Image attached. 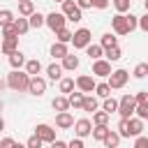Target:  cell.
<instances>
[{"label":"cell","instance_id":"6da1fadb","mask_svg":"<svg viewBox=\"0 0 148 148\" xmlns=\"http://www.w3.org/2000/svg\"><path fill=\"white\" fill-rule=\"evenodd\" d=\"M30 74H25V69L21 72V69H12L9 74H7V79H5V83H7V88H12V90H16V92H28V86H30Z\"/></svg>","mask_w":148,"mask_h":148},{"label":"cell","instance_id":"7a4b0ae2","mask_svg":"<svg viewBox=\"0 0 148 148\" xmlns=\"http://www.w3.org/2000/svg\"><path fill=\"white\" fill-rule=\"evenodd\" d=\"M134 111H136V99H134V95H123V97L118 99V116H120L123 120H130V118L134 116Z\"/></svg>","mask_w":148,"mask_h":148},{"label":"cell","instance_id":"3957f363","mask_svg":"<svg viewBox=\"0 0 148 148\" xmlns=\"http://www.w3.org/2000/svg\"><path fill=\"white\" fill-rule=\"evenodd\" d=\"M127 81H130V72H127V69H113L106 83H109L111 90H120V88L127 86Z\"/></svg>","mask_w":148,"mask_h":148},{"label":"cell","instance_id":"277c9868","mask_svg":"<svg viewBox=\"0 0 148 148\" xmlns=\"http://www.w3.org/2000/svg\"><path fill=\"white\" fill-rule=\"evenodd\" d=\"M72 44H74V49H88V46L92 44V35H90V30H88V28H79V30H74Z\"/></svg>","mask_w":148,"mask_h":148},{"label":"cell","instance_id":"5b68a950","mask_svg":"<svg viewBox=\"0 0 148 148\" xmlns=\"http://www.w3.org/2000/svg\"><path fill=\"white\" fill-rule=\"evenodd\" d=\"M62 14H65L67 21H72V23H79V21L83 18V12L79 9L76 0H65V2H62Z\"/></svg>","mask_w":148,"mask_h":148},{"label":"cell","instance_id":"8992f818","mask_svg":"<svg viewBox=\"0 0 148 148\" xmlns=\"http://www.w3.org/2000/svg\"><path fill=\"white\" fill-rule=\"evenodd\" d=\"M46 25H49L53 32H58V30L67 28V16H65L62 12H51V14H46Z\"/></svg>","mask_w":148,"mask_h":148},{"label":"cell","instance_id":"52a82bcc","mask_svg":"<svg viewBox=\"0 0 148 148\" xmlns=\"http://www.w3.org/2000/svg\"><path fill=\"white\" fill-rule=\"evenodd\" d=\"M35 134H37L44 143H53V141H56V130H53L51 125H46V123H39V125L35 127Z\"/></svg>","mask_w":148,"mask_h":148},{"label":"cell","instance_id":"ba28073f","mask_svg":"<svg viewBox=\"0 0 148 148\" xmlns=\"http://www.w3.org/2000/svg\"><path fill=\"white\" fill-rule=\"evenodd\" d=\"M111 28H113V35H130V30H127V14H116L111 18Z\"/></svg>","mask_w":148,"mask_h":148},{"label":"cell","instance_id":"9c48e42d","mask_svg":"<svg viewBox=\"0 0 148 148\" xmlns=\"http://www.w3.org/2000/svg\"><path fill=\"white\" fill-rule=\"evenodd\" d=\"M111 72H113V69H111V62H109L106 58H99V60L92 62V74H95V76H102V79L106 76V79H109Z\"/></svg>","mask_w":148,"mask_h":148},{"label":"cell","instance_id":"30bf717a","mask_svg":"<svg viewBox=\"0 0 148 148\" xmlns=\"http://www.w3.org/2000/svg\"><path fill=\"white\" fill-rule=\"evenodd\" d=\"M95 86H97V81H95L92 76H88V74H81V76H76V88H79L83 95H88V92H95Z\"/></svg>","mask_w":148,"mask_h":148},{"label":"cell","instance_id":"8fae6325","mask_svg":"<svg viewBox=\"0 0 148 148\" xmlns=\"http://www.w3.org/2000/svg\"><path fill=\"white\" fill-rule=\"evenodd\" d=\"M74 134H76L79 139L90 136V134H92V123H90L88 118H79V120L74 123Z\"/></svg>","mask_w":148,"mask_h":148},{"label":"cell","instance_id":"7c38bea8","mask_svg":"<svg viewBox=\"0 0 148 148\" xmlns=\"http://www.w3.org/2000/svg\"><path fill=\"white\" fill-rule=\"evenodd\" d=\"M28 92L35 95V97H42V95L46 92V79H42V76H32V79H30V86H28Z\"/></svg>","mask_w":148,"mask_h":148},{"label":"cell","instance_id":"4fadbf2b","mask_svg":"<svg viewBox=\"0 0 148 148\" xmlns=\"http://www.w3.org/2000/svg\"><path fill=\"white\" fill-rule=\"evenodd\" d=\"M74 116L69 113V111H62V113H56V127L58 130H69V127H74Z\"/></svg>","mask_w":148,"mask_h":148},{"label":"cell","instance_id":"5bb4252c","mask_svg":"<svg viewBox=\"0 0 148 148\" xmlns=\"http://www.w3.org/2000/svg\"><path fill=\"white\" fill-rule=\"evenodd\" d=\"M0 51H2L5 56H12L14 51H18V37H2Z\"/></svg>","mask_w":148,"mask_h":148},{"label":"cell","instance_id":"9a60e30c","mask_svg":"<svg viewBox=\"0 0 148 148\" xmlns=\"http://www.w3.org/2000/svg\"><path fill=\"white\" fill-rule=\"evenodd\" d=\"M74 88H76V81H74L72 76H62V79L58 81V90H60L62 95H72Z\"/></svg>","mask_w":148,"mask_h":148},{"label":"cell","instance_id":"2e32d148","mask_svg":"<svg viewBox=\"0 0 148 148\" xmlns=\"http://www.w3.org/2000/svg\"><path fill=\"white\" fill-rule=\"evenodd\" d=\"M79 62H81V60H79V56L67 53V56L62 58V62H60V65H62V69H65V72H74V69H79Z\"/></svg>","mask_w":148,"mask_h":148},{"label":"cell","instance_id":"e0dca14e","mask_svg":"<svg viewBox=\"0 0 148 148\" xmlns=\"http://www.w3.org/2000/svg\"><path fill=\"white\" fill-rule=\"evenodd\" d=\"M127 125H130V136L136 139V136L143 134V120H141V118H134V116H132V118L127 120Z\"/></svg>","mask_w":148,"mask_h":148},{"label":"cell","instance_id":"ac0fdd59","mask_svg":"<svg viewBox=\"0 0 148 148\" xmlns=\"http://www.w3.org/2000/svg\"><path fill=\"white\" fill-rule=\"evenodd\" d=\"M62 65H58V62H51L49 67H46V76H49V81H60L62 79Z\"/></svg>","mask_w":148,"mask_h":148},{"label":"cell","instance_id":"d6986e66","mask_svg":"<svg viewBox=\"0 0 148 148\" xmlns=\"http://www.w3.org/2000/svg\"><path fill=\"white\" fill-rule=\"evenodd\" d=\"M51 106H53L58 113H62V111H69V109H72V106H69V99H67V95H58V97H53Z\"/></svg>","mask_w":148,"mask_h":148},{"label":"cell","instance_id":"ffe728a7","mask_svg":"<svg viewBox=\"0 0 148 148\" xmlns=\"http://www.w3.org/2000/svg\"><path fill=\"white\" fill-rule=\"evenodd\" d=\"M67 99H69V106H72V109H81V111H83V99H86V95H83L81 90H74L72 95H67Z\"/></svg>","mask_w":148,"mask_h":148},{"label":"cell","instance_id":"44dd1931","mask_svg":"<svg viewBox=\"0 0 148 148\" xmlns=\"http://www.w3.org/2000/svg\"><path fill=\"white\" fill-rule=\"evenodd\" d=\"M25 56L21 53V51H14L12 56H9V65H12V69H21V67H25Z\"/></svg>","mask_w":148,"mask_h":148},{"label":"cell","instance_id":"7402d4cb","mask_svg":"<svg viewBox=\"0 0 148 148\" xmlns=\"http://www.w3.org/2000/svg\"><path fill=\"white\" fill-rule=\"evenodd\" d=\"M97 109H99L97 95H86V99H83V111H86V113H95Z\"/></svg>","mask_w":148,"mask_h":148},{"label":"cell","instance_id":"603a6c76","mask_svg":"<svg viewBox=\"0 0 148 148\" xmlns=\"http://www.w3.org/2000/svg\"><path fill=\"white\" fill-rule=\"evenodd\" d=\"M109 132H111L109 125H92V139L95 141H102L104 143V139L109 136Z\"/></svg>","mask_w":148,"mask_h":148},{"label":"cell","instance_id":"cb8c5ba5","mask_svg":"<svg viewBox=\"0 0 148 148\" xmlns=\"http://www.w3.org/2000/svg\"><path fill=\"white\" fill-rule=\"evenodd\" d=\"M32 14H35V5H32V0H23V2H18V16L30 18Z\"/></svg>","mask_w":148,"mask_h":148},{"label":"cell","instance_id":"d4e9b609","mask_svg":"<svg viewBox=\"0 0 148 148\" xmlns=\"http://www.w3.org/2000/svg\"><path fill=\"white\" fill-rule=\"evenodd\" d=\"M14 30H16V35L21 37V35H25L28 30H30V21L25 18V16H18L16 21H14Z\"/></svg>","mask_w":148,"mask_h":148},{"label":"cell","instance_id":"484cf974","mask_svg":"<svg viewBox=\"0 0 148 148\" xmlns=\"http://www.w3.org/2000/svg\"><path fill=\"white\" fill-rule=\"evenodd\" d=\"M69 53V49H67V44H60V42H53V46H51V56L53 58H58V60H62L65 56Z\"/></svg>","mask_w":148,"mask_h":148},{"label":"cell","instance_id":"4316f807","mask_svg":"<svg viewBox=\"0 0 148 148\" xmlns=\"http://www.w3.org/2000/svg\"><path fill=\"white\" fill-rule=\"evenodd\" d=\"M28 21H30V30H39L42 25H46V16H44V14H39V12H35Z\"/></svg>","mask_w":148,"mask_h":148},{"label":"cell","instance_id":"83f0119b","mask_svg":"<svg viewBox=\"0 0 148 148\" xmlns=\"http://www.w3.org/2000/svg\"><path fill=\"white\" fill-rule=\"evenodd\" d=\"M99 44H102V49L106 51V49H113V46H118V37L116 35H111V32H104L102 35V39H99Z\"/></svg>","mask_w":148,"mask_h":148},{"label":"cell","instance_id":"f1b7e54d","mask_svg":"<svg viewBox=\"0 0 148 148\" xmlns=\"http://www.w3.org/2000/svg\"><path fill=\"white\" fill-rule=\"evenodd\" d=\"M39 72H42V62H39L37 58H32V60L25 62V74H30V76H39Z\"/></svg>","mask_w":148,"mask_h":148},{"label":"cell","instance_id":"f546056e","mask_svg":"<svg viewBox=\"0 0 148 148\" xmlns=\"http://www.w3.org/2000/svg\"><path fill=\"white\" fill-rule=\"evenodd\" d=\"M72 37H74V32L69 28H62L56 32V42H60V44H72Z\"/></svg>","mask_w":148,"mask_h":148},{"label":"cell","instance_id":"4dcf8cb0","mask_svg":"<svg viewBox=\"0 0 148 148\" xmlns=\"http://www.w3.org/2000/svg\"><path fill=\"white\" fill-rule=\"evenodd\" d=\"M86 53L90 56V60L95 62V60H99L102 56H104V49H102V44H90L88 49H86Z\"/></svg>","mask_w":148,"mask_h":148},{"label":"cell","instance_id":"1f68e13d","mask_svg":"<svg viewBox=\"0 0 148 148\" xmlns=\"http://www.w3.org/2000/svg\"><path fill=\"white\" fill-rule=\"evenodd\" d=\"M102 111H106L109 116H111V113H118V99H116V97H106V99L102 102Z\"/></svg>","mask_w":148,"mask_h":148},{"label":"cell","instance_id":"d6a6232c","mask_svg":"<svg viewBox=\"0 0 148 148\" xmlns=\"http://www.w3.org/2000/svg\"><path fill=\"white\" fill-rule=\"evenodd\" d=\"M120 139H123V136H120L118 132H113V130H111V132H109V136L104 139V146H106V148H118V146H120Z\"/></svg>","mask_w":148,"mask_h":148},{"label":"cell","instance_id":"836d02e7","mask_svg":"<svg viewBox=\"0 0 148 148\" xmlns=\"http://www.w3.org/2000/svg\"><path fill=\"white\" fill-rule=\"evenodd\" d=\"M132 76L134 79H146L148 76V62H136L134 69H132Z\"/></svg>","mask_w":148,"mask_h":148},{"label":"cell","instance_id":"e575fe53","mask_svg":"<svg viewBox=\"0 0 148 148\" xmlns=\"http://www.w3.org/2000/svg\"><path fill=\"white\" fill-rule=\"evenodd\" d=\"M14 21H16V16H14L12 9H0V28L2 25H12Z\"/></svg>","mask_w":148,"mask_h":148},{"label":"cell","instance_id":"d590c367","mask_svg":"<svg viewBox=\"0 0 148 148\" xmlns=\"http://www.w3.org/2000/svg\"><path fill=\"white\" fill-rule=\"evenodd\" d=\"M104 58H106L109 62H116V60H120V58H123V51H120V46L106 49V51H104Z\"/></svg>","mask_w":148,"mask_h":148},{"label":"cell","instance_id":"8d00e7d4","mask_svg":"<svg viewBox=\"0 0 148 148\" xmlns=\"http://www.w3.org/2000/svg\"><path fill=\"white\" fill-rule=\"evenodd\" d=\"M95 95H97V97H102V99L111 97V88H109V83H106V81L97 83V86H95Z\"/></svg>","mask_w":148,"mask_h":148},{"label":"cell","instance_id":"74e56055","mask_svg":"<svg viewBox=\"0 0 148 148\" xmlns=\"http://www.w3.org/2000/svg\"><path fill=\"white\" fill-rule=\"evenodd\" d=\"M111 5L116 7V12H118V14H127V12H130V7H132V0H111Z\"/></svg>","mask_w":148,"mask_h":148},{"label":"cell","instance_id":"f35d334b","mask_svg":"<svg viewBox=\"0 0 148 148\" xmlns=\"http://www.w3.org/2000/svg\"><path fill=\"white\" fill-rule=\"evenodd\" d=\"M92 125H109V113L106 111H95L92 113Z\"/></svg>","mask_w":148,"mask_h":148},{"label":"cell","instance_id":"ab89813d","mask_svg":"<svg viewBox=\"0 0 148 148\" xmlns=\"http://www.w3.org/2000/svg\"><path fill=\"white\" fill-rule=\"evenodd\" d=\"M118 134H120L123 139H130V125H127V120H123V118H120V123H118Z\"/></svg>","mask_w":148,"mask_h":148},{"label":"cell","instance_id":"60d3db41","mask_svg":"<svg viewBox=\"0 0 148 148\" xmlns=\"http://www.w3.org/2000/svg\"><path fill=\"white\" fill-rule=\"evenodd\" d=\"M25 146H28V148H42V146H44V141H42L37 134H32V136L25 141Z\"/></svg>","mask_w":148,"mask_h":148},{"label":"cell","instance_id":"b9f144b4","mask_svg":"<svg viewBox=\"0 0 148 148\" xmlns=\"http://www.w3.org/2000/svg\"><path fill=\"white\" fill-rule=\"evenodd\" d=\"M136 118H141V120H148V104H136Z\"/></svg>","mask_w":148,"mask_h":148},{"label":"cell","instance_id":"7bdbcfd3","mask_svg":"<svg viewBox=\"0 0 148 148\" xmlns=\"http://www.w3.org/2000/svg\"><path fill=\"white\" fill-rule=\"evenodd\" d=\"M139 28V16H134V14H127V30L132 32V30H136Z\"/></svg>","mask_w":148,"mask_h":148},{"label":"cell","instance_id":"ee69618b","mask_svg":"<svg viewBox=\"0 0 148 148\" xmlns=\"http://www.w3.org/2000/svg\"><path fill=\"white\" fill-rule=\"evenodd\" d=\"M134 99H136V104H148V90H139L134 95Z\"/></svg>","mask_w":148,"mask_h":148},{"label":"cell","instance_id":"f6af8a7d","mask_svg":"<svg viewBox=\"0 0 148 148\" xmlns=\"http://www.w3.org/2000/svg\"><path fill=\"white\" fill-rule=\"evenodd\" d=\"M132 148H148V136H143V134H141V136H136Z\"/></svg>","mask_w":148,"mask_h":148},{"label":"cell","instance_id":"bcb514c9","mask_svg":"<svg viewBox=\"0 0 148 148\" xmlns=\"http://www.w3.org/2000/svg\"><path fill=\"white\" fill-rule=\"evenodd\" d=\"M2 37H18L16 30H14V23L12 25H2Z\"/></svg>","mask_w":148,"mask_h":148},{"label":"cell","instance_id":"7dc6e473","mask_svg":"<svg viewBox=\"0 0 148 148\" xmlns=\"http://www.w3.org/2000/svg\"><path fill=\"white\" fill-rule=\"evenodd\" d=\"M0 148H16V141L12 136H5V139H0Z\"/></svg>","mask_w":148,"mask_h":148},{"label":"cell","instance_id":"c3c4849f","mask_svg":"<svg viewBox=\"0 0 148 148\" xmlns=\"http://www.w3.org/2000/svg\"><path fill=\"white\" fill-rule=\"evenodd\" d=\"M139 28H141L143 32H148V12H146L143 16H139Z\"/></svg>","mask_w":148,"mask_h":148},{"label":"cell","instance_id":"681fc988","mask_svg":"<svg viewBox=\"0 0 148 148\" xmlns=\"http://www.w3.org/2000/svg\"><path fill=\"white\" fill-rule=\"evenodd\" d=\"M69 148H86V143H83V139H79V136H76V139H72V141H69Z\"/></svg>","mask_w":148,"mask_h":148},{"label":"cell","instance_id":"f907efd6","mask_svg":"<svg viewBox=\"0 0 148 148\" xmlns=\"http://www.w3.org/2000/svg\"><path fill=\"white\" fill-rule=\"evenodd\" d=\"M76 5H79V9L83 12V9H90V7H92V0H76Z\"/></svg>","mask_w":148,"mask_h":148},{"label":"cell","instance_id":"816d5d0a","mask_svg":"<svg viewBox=\"0 0 148 148\" xmlns=\"http://www.w3.org/2000/svg\"><path fill=\"white\" fill-rule=\"evenodd\" d=\"M92 7L95 9H106L109 7V0H92Z\"/></svg>","mask_w":148,"mask_h":148},{"label":"cell","instance_id":"f5cc1de1","mask_svg":"<svg viewBox=\"0 0 148 148\" xmlns=\"http://www.w3.org/2000/svg\"><path fill=\"white\" fill-rule=\"evenodd\" d=\"M51 148H69V143H65V141H60V139H56L53 143H49Z\"/></svg>","mask_w":148,"mask_h":148},{"label":"cell","instance_id":"db71d44e","mask_svg":"<svg viewBox=\"0 0 148 148\" xmlns=\"http://www.w3.org/2000/svg\"><path fill=\"white\" fill-rule=\"evenodd\" d=\"M5 130V120H2V116H0V132Z\"/></svg>","mask_w":148,"mask_h":148},{"label":"cell","instance_id":"11a10c76","mask_svg":"<svg viewBox=\"0 0 148 148\" xmlns=\"http://www.w3.org/2000/svg\"><path fill=\"white\" fill-rule=\"evenodd\" d=\"M5 86H7V83H5V81H2V79H0V92H2V90H5Z\"/></svg>","mask_w":148,"mask_h":148},{"label":"cell","instance_id":"9f6ffc18","mask_svg":"<svg viewBox=\"0 0 148 148\" xmlns=\"http://www.w3.org/2000/svg\"><path fill=\"white\" fill-rule=\"evenodd\" d=\"M16 148H28V146L25 143H16Z\"/></svg>","mask_w":148,"mask_h":148},{"label":"cell","instance_id":"6f0895ef","mask_svg":"<svg viewBox=\"0 0 148 148\" xmlns=\"http://www.w3.org/2000/svg\"><path fill=\"white\" fill-rule=\"evenodd\" d=\"M143 9H146V12H148V0H143Z\"/></svg>","mask_w":148,"mask_h":148},{"label":"cell","instance_id":"680465c9","mask_svg":"<svg viewBox=\"0 0 148 148\" xmlns=\"http://www.w3.org/2000/svg\"><path fill=\"white\" fill-rule=\"evenodd\" d=\"M56 2H60V5H62V2H65V0H56Z\"/></svg>","mask_w":148,"mask_h":148},{"label":"cell","instance_id":"91938a15","mask_svg":"<svg viewBox=\"0 0 148 148\" xmlns=\"http://www.w3.org/2000/svg\"><path fill=\"white\" fill-rule=\"evenodd\" d=\"M0 111H2V102H0Z\"/></svg>","mask_w":148,"mask_h":148},{"label":"cell","instance_id":"94428289","mask_svg":"<svg viewBox=\"0 0 148 148\" xmlns=\"http://www.w3.org/2000/svg\"><path fill=\"white\" fill-rule=\"evenodd\" d=\"M18 2H23V0H18Z\"/></svg>","mask_w":148,"mask_h":148},{"label":"cell","instance_id":"6125c7cd","mask_svg":"<svg viewBox=\"0 0 148 148\" xmlns=\"http://www.w3.org/2000/svg\"><path fill=\"white\" fill-rule=\"evenodd\" d=\"M0 53H2V51H0Z\"/></svg>","mask_w":148,"mask_h":148}]
</instances>
